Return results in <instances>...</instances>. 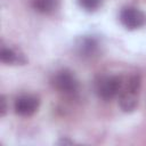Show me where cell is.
<instances>
[{"label":"cell","instance_id":"cell-8","mask_svg":"<svg viewBox=\"0 0 146 146\" xmlns=\"http://www.w3.org/2000/svg\"><path fill=\"white\" fill-rule=\"evenodd\" d=\"M33 8L41 14L50 15L59 7V0H32Z\"/></svg>","mask_w":146,"mask_h":146},{"label":"cell","instance_id":"cell-9","mask_svg":"<svg viewBox=\"0 0 146 146\" xmlns=\"http://www.w3.org/2000/svg\"><path fill=\"white\" fill-rule=\"evenodd\" d=\"M79 5L88 11H94L100 6V0H79Z\"/></svg>","mask_w":146,"mask_h":146},{"label":"cell","instance_id":"cell-5","mask_svg":"<svg viewBox=\"0 0 146 146\" xmlns=\"http://www.w3.org/2000/svg\"><path fill=\"white\" fill-rule=\"evenodd\" d=\"M40 106V99L35 95L31 94H23L18 96L14 102V110L15 113L19 116L29 117L33 115Z\"/></svg>","mask_w":146,"mask_h":146},{"label":"cell","instance_id":"cell-6","mask_svg":"<svg viewBox=\"0 0 146 146\" xmlns=\"http://www.w3.org/2000/svg\"><path fill=\"white\" fill-rule=\"evenodd\" d=\"M76 52L83 58H90L95 56L99 50V42L92 35H84L81 36L75 43Z\"/></svg>","mask_w":146,"mask_h":146},{"label":"cell","instance_id":"cell-2","mask_svg":"<svg viewBox=\"0 0 146 146\" xmlns=\"http://www.w3.org/2000/svg\"><path fill=\"white\" fill-rule=\"evenodd\" d=\"M122 86L123 81L119 75H104L96 81L95 90L99 98L110 100L119 96Z\"/></svg>","mask_w":146,"mask_h":146},{"label":"cell","instance_id":"cell-7","mask_svg":"<svg viewBox=\"0 0 146 146\" xmlns=\"http://www.w3.org/2000/svg\"><path fill=\"white\" fill-rule=\"evenodd\" d=\"M0 60L5 65H25L27 63V59L23 52L5 44L1 46Z\"/></svg>","mask_w":146,"mask_h":146},{"label":"cell","instance_id":"cell-1","mask_svg":"<svg viewBox=\"0 0 146 146\" xmlns=\"http://www.w3.org/2000/svg\"><path fill=\"white\" fill-rule=\"evenodd\" d=\"M141 87V79L139 74L131 75L122 86L119 94L120 108L125 113H131L137 108L139 91Z\"/></svg>","mask_w":146,"mask_h":146},{"label":"cell","instance_id":"cell-4","mask_svg":"<svg viewBox=\"0 0 146 146\" xmlns=\"http://www.w3.org/2000/svg\"><path fill=\"white\" fill-rule=\"evenodd\" d=\"M119 18L122 25L128 30L140 29L146 23V15L140 9L131 6L122 8L119 14Z\"/></svg>","mask_w":146,"mask_h":146},{"label":"cell","instance_id":"cell-3","mask_svg":"<svg viewBox=\"0 0 146 146\" xmlns=\"http://www.w3.org/2000/svg\"><path fill=\"white\" fill-rule=\"evenodd\" d=\"M52 86L65 95H73L79 90V81L74 73L67 68L57 71L51 80Z\"/></svg>","mask_w":146,"mask_h":146},{"label":"cell","instance_id":"cell-10","mask_svg":"<svg viewBox=\"0 0 146 146\" xmlns=\"http://www.w3.org/2000/svg\"><path fill=\"white\" fill-rule=\"evenodd\" d=\"M8 110V105H7V100L6 97L2 95L0 97V116H5Z\"/></svg>","mask_w":146,"mask_h":146}]
</instances>
